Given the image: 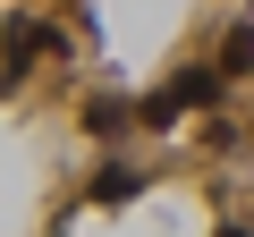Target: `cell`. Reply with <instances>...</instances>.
I'll return each mask as SVG.
<instances>
[{
  "mask_svg": "<svg viewBox=\"0 0 254 237\" xmlns=\"http://www.w3.org/2000/svg\"><path fill=\"white\" fill-rule=\"evenodd\" d=\"M195 102H220V68H178L161 93H144V102H136V118H144V127H178Z\"/></svg>",
  "mask_w": 254,
  "mask_h": 237,
  "instance_id": "1",
  "label": "cell"
},
{
  "mask_svg": "<svg viewBox=\"0 0 254 237\" xmlns=\"http://www.w3.org/2000/svg\"><path fill=\"white\" fill-rule=\"evenodd\" d=\"M136 186H144V170H127V161H102V170H93V195H102V203H127Z\"/></svg>",
  "mask_w": 254,
  "mask_h": 237,
  "instance_id": "2",
  "label": "cell"
},
{
  "mask_svg": "<svg viewBox=\"0 0 254 237\" xmlns=\"http://www.w3.org/2000/svg\"><path fill=\"white\" fill-rule=\"evenodd\" d=\"M127 118H136V102H110V93H102V102H85V127H93V136H119Z\"/></svg>",
  "mask_w": 254,
  "mask_h": 237,
  "instance_id": "3",
  "label": "cell"
},
{
  "mask_svg": "<svg viewBox=\"0 0 254 237\" xmlns=\"http://www.w3.org/2000/svg\"><path fill=\"white\" fill-rule=\"evenodd\" d=\"M229 68H254V26H237V34H229V51H220V76H229Z\"/></svg>",
  "mask_w": 254,
  "mask_h": 237,
  "instance_id": "4",
  "label": "cell"
},
{
  "mask_svg": "<svg viewBox=\"0 0 254 237\" xmlns=\"http://www.w3.org/2000/svg\"><path fill=\"white\" fill-rule=\"evenodd\" d=\"M220 237H254V229H220Z\"/></svg>",
  "mask_w": 254,
  "mask_h": 237,
  "instance_id": "5",
  "label": "cell"
}]
</instances>
